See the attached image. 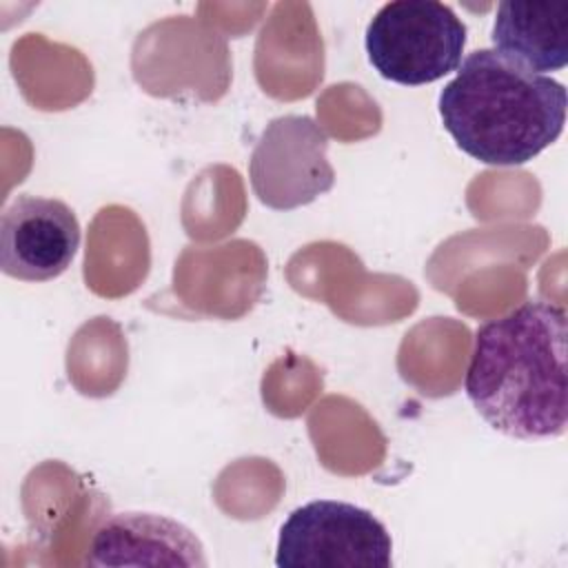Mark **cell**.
I'll return each instance as SVG.
<instances>
[{
    "label": "cell",
    "instance_id": "1",
    "mask_svg": "<svg viewBox=\"0 0 568 568\" xmlns=\"http://www.w3.org/2000/svg\"><path fill=\"white\" fill-rule=\"evenodd\" d=\"M566 308L528 300L475 331L464 390L481 419L515 439H552L568 422Z\"/></svg>",
    "mask_w": 568,
    "mask_h": 568
},
{
    "label": "cell",
    "instance_id": "6",
    "mask_svg": "<svg viewBox=\"0 0 568 568\" xmlns=\"http://www.w3.org/2000/svg\"><path fill=\"white\" fill-rule=\"evenodd\" d=\"M78 248L80 224L62 200L18 195L0 215V268L13 280H55Z\"/></svg>",
    "mask_w": 568,
    "mask_h": 568
},
{
    "label": "cell",
    "instance_id": "3",
    "mask_svg": "<svg viewBox=\"0 0 568 568\" xmlns=\"http://www.w3.org/2000/svg\"><path fill=\"white\" fill-rule=\"evenodd\" d=\"M364 47L375 71L404 87L430 84L462 64L466 24L437 0H395L366 27Z\"/></svg>",
    "mask_w": 568,
    "mask_h": 568
},
{
    "label": "cell",
    "instance_id": "2",
    "mask_svg": "<svg viewBox=\"0 0 568 568\" xmlns=\"http://www.w3.org/2000/svg\"><path fill=\"white\" fill-rule=\"evenodd\" d=\"M439 118L457 146L488 166H519L548 149L564 131L561 82L477 49L439 93Z\"/></svg>",
    "mask_w": 568,
    "mask_h": 568
},
{
    "label": "cell",
    "instance_id": "8",
    "mask_svg": "<svg viewBox=\"0 0 568 568\" xmlns=\"http://www.w3.org/2000/svg\"><path fill=\"white\" fill-rule=\"evenodd\" d=\"M490 40L495 51L530 71H559L568 62V4L519 2L497 7Z\"/></svg>",
    "mask_w": 568,
    "mask_h": 568
},
{
    "label": "cell",
    "instance_id": "5",
    "mask_svg": "<svg viewBox=\"0 0 568 568\" xmlns=\"http://www.w3.org/2000/svg\"><path fill=\"white\" fill-rule=\"evenodd\" d=\"M326 149L328 135L313 118L282 115L271 120L248 160L257 200L275 211H291L331 191L335 171Z\"/></svg>",
    "mask_w": 568,
    "mask_h": 568
},
{
    "label": "cell",
    "instance_id": "4",
    "mask_svg": "<svg viewBox=\"0 0 568 568\" xmlns=\"http://www.w3.org/2000/svg\"><path fill=\"white\" fill-rule=\"evenodd\" d=\"M386 526L348 501L315 499L295 508L280 528V568H390Z\"/></svg>",
    "mask_w": 568,
    "mask_h": 568
},
{
    "label": "cell",
    "instance_id": "7",
    "mask_svg": "<svg viewBox=\"0 0 568 568\" xmlns=\"http://www.w3.org/2000/svg\"><path fill=\"white\" fill-rule=\"evenodd\" d=\"M93 566H206L200 539L180 521L153 513H115L93 539Z\"/></svg>",
    "mask_w": 568,
    "mask_h": 568
}]
</instances>
